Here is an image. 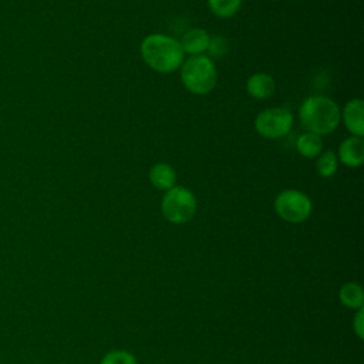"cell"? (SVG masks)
<instances>
[{"label": "cell", "mask_w": 364, "mask_h": 364, "mask_svg": "<svg viewBox=\"0 0 364 364\" xmlns=\"http://www.w3.org/2000/svg\"><path fill=\"white\" fill-rule=\"evenodd\" d=\"M141 55L149 68L162 74L181 68L185 57L178 40L158 33L142 40Z\"/></svg>", "instance_id": "1"}, {"label": "cell", "mask_w": 364, "mask_h": 364, "mask_svg": "<svg viewBox=\"0 0 364 364\" xmlns=\"http://www.w3.org/2000/svg\"><path fill=\"white\" fill-rule=\"evenodd\" d=\"M299 119L307 132L318 136L333 132L341 121V109L331 98L324 95L307 97L299 109Z\"/></svg>", "instance_id": "2"}, {"label": "cell", "mask_w": 364, "mask_h": 364, "mask_svg": "<svg viewBox=\"0 0 364 364\" xmlns=\"http://www.w3.org/2000/svg\"><path fill=\"white\" fill-rule=\"evenodd\" d=\"M218 74L210 57L192 55L181 65V81L183 87L196 95H205L216 85Z\"/></svg>", "instance_id": "3"}, {"label": "cell", "mask_w": 364, "mask_h": 364, "mask_svg": "<svg viewBox=\"0 0 364 364\" xmlns=\"http://www.w3.org/2000/svg\"><path fill=\"white\" fill-rule=\"evenodd\" d=\"M161 210L164 218L175 225L189 222L196 213V198L185 186H173L165 192Z\"/></svg>", "instance_id": "4"}, {"label": "cell", "mask_w": 364, "mask_h": 364, "mask_svg": "<svg viewBox=\"0 0 364 364\" xmlns=\"http://www.w3.org/2000/svg\"><path fill=\"white\" fill-rule=\"evenodd\" d=\"M274 210L283 220L289 223H301L310 216L313 203L304 192L297 189H286L276 196Z\"/></svg>", "instance_id": "5"}, {"label": "cell", "mask_w": 364, "mask_h": 364, "mask_svg": "<svg viewBox=\"0 0 364 364\" xmlns=\"http://www.w3.org/2000/svg\"><path fill=\"white\" fill-rule=\"evenodd\" d=\"M294 117L290 109L283 107L267 108L257 114L255 119V128L263 138H282L287 135L293 127Z\"/></svg>", "instance_id": "6"}, {"label": "cell", "mask_w": 364, "mask_h": 364, "mask_svg": "<svg viewBox=\"0 0 364 364\" xmlns=\"http://www.w3.org/2000/svg\"><path fill=\"white\" fill-rule=\"evenodd\" d=\"M346 128L353 136L363 138L364 135V102L360 98L350 100L341 112Z\"/></svg>", "instance_id": "7"}, {"label": "cell", "mask_w": 364, "mask_h": 364, "mask_svg": "<svg viewBox=\"0 0 364 364\" xmlns=\"http://www.w3.org/2000/svg\"><path fill=\"white\" fill-rule=\"evenodd\" d=\"M338 161L348 168H358L364 161V141L360 136H348L338 146Z\"/></svg>", "instance_id": "8"}, {"label": "cell", "mask_w": 364, "mask_h": 364, "mask_svg": "<svg viewBox=\"0 0 364 364\" xmlns=\"http://www.w3.org/2000/svg\"><path fill=\"white\" fill-rule=\"evenodd\" d=\"M210 41V36L203 28H191L182 36V40L179 41L181 48L183 54L192 55H200L205 51H208Z\"/></svg>", "instance_id": "9"}, {"label": "cell", "mask_w": 364, "mask_h": 364, "mask_svg": "<svg viewBox=\"0 0 364 364\" xmlns=\"http://www.w3.org/2000/svg\"><path fill=\"white\" fill-rule=\"evenodd\" d=\"M148 179L154 188L158 191H169L176 183V172L175 169L165 162L154 164L148 172Z\"/></svg>", "instance_id": "10"}, {"label": "cell", "mask_w": 364, "mask_h": 364, "mask_svg": "<svg viewBox=\"0 0 364 364\" xmlns=\"http://www.w3.org/2000/svg\"><path fill=\"white\" fill-rule=\"evenodd\" d=\"M276 90V82L272 75L266 73H256L250 75L246 81V91L250 97L256 100L269 98Z\"/></svg>", "instance_id": "11"}, {"label": "cell", "mask_w": 364, "mask_h": 364, "mask_svg": "<svg viewBox=\"0 0 364 364\" xmlns=\"http://www.w3.org/2000/svg\"><path fill=\"white\" fill-rule=\"evenodd\" d=\"M296 149L304 158H309V159L317 158L323 149L321 136H318L313 132L300 134L296 139Z\"/></svg>", "instance_id": "12"}, {"label": "cell", "mask_w": 364, "mask_h": 364, "mask_svg": "<svg viewBox=\"0 0 364 364\" xmlns=\"http://www.w3.org/2000/svg\"><path fill=\"white\" fill-rule=\"evenodd\" d=\"M340 301L348 309H363L364 303V291L358 283H344L338 290Z\"/></svg>", "instance_id": "13"}, {"label": "cell", "mask_w": 364, "mask_h": 364, "mask_svg": "<svg viewBox=\"0 0 364 364\" xmlns=\"http://www.w3.org/2000/svg\"><path fill=\"white\" fill-rule=\"evenodd\" d=\"M210 11L220 18L232 17L242 6V0H208Z\"/></svg>", "instance_id": "14"}, {"label": "cell", "mask_w": 364, "mask_h": 364, "mask_svg": "<svg viewBox=\"0 0 364 364\" xmlns=\"http://www.w3.org/2000/svg\"><path fill=\"white\" fill-rule=\"evenodd\" d=\"M337 166H338V158H337L336 152L326 151L317 156L316 169L320 176H323V178L333 176L337 171Z\"/></svg>", "instance_id": "15"}, {"label": "cell", "mask_w": 364, "mask_h": 364, "mask_svg": "<svg viewBox=\"0 0 364 364\" xmlns=\"http://www.w3.org/2000/svg\"><path fill=\"white\" fill-rule=\"evenodd\" d=\"M100 364H136V358L129 351L112 350L101 358Z\"/></svg>", "instance_id": "16"}, {"label": "cell", "mask_w": 364, "mask_h": 364, "mask_svg": "<svg viewBox=\"0 0 364 364\" xmlns=\"http://www.w3.org/2000/svg\"><path fill=\"white\" fill-rule=\"evenodd\" d=\"M228 50V46H226V41L225 38L222 37H210V41H209V47H208V51L212 57H222Z\"/></svg>", "instance_id": "17"}, {"label": "cell", "mask_w": 364, "mask_h": 364, "mask_svg": "<svg viewBox=\"0 0 364 364\" xmlns=\"http://www.w3.org/2000/svg\"><path fill=\"white\" fill-rule=\"evenodd\" d=\"M363 317H364L363 309H358V310H357V314H355V317H354V321H353V328H354V333L357 334L358 338H363V337H364Z\"/></svg>", "instance_id": "18"}]
</instances>
